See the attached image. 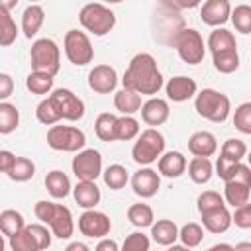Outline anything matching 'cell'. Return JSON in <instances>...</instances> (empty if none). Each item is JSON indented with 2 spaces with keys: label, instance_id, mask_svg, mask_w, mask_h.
<instances>
[{
  "label": "cell",
  "instance_id": "f1b7e54d",
  "mask_svg": "<svg viewBox=\"0 0 251 251\" xmlns=\"http://www.w3.org/2000/svg\"><path fill=\"white\" fill-rule=\"evenodd\" d=\"M214 175V165L210 159L206 157H192L188 163V176L192 178V182L196 184H204L212 178Z\"/></svg>",
  "mask_w": 251,
  "mask_h": 251
},
{
  "label": "cell",
  "instance_id": "6f0895ef",
  "mask_svg": "<svg viewBox=\"0 0 251 251\" xmlns=\"http://www.w3.org/2000/svg\"><path fill=\"white\" fill-rule=\"evenodd\" d=\"M0 251H6V241H4V235L0 233Z\"/></svg>",
  "mask_w": 251,
  "mask_h": 251
},
{
  "label": "cell",
  "instance_id": "8992f818",
  "mask_svg": "<svg viewBox=\"0 0 251 251\" xmlns=\"http://www.w3.org/2000/svg\"><path fill=\"white\" fill-rule=\"evenodd\" d=\"M80 25L96 37L110 33L116 25V14L104 4H86L78 14Z\"/></svg>",
  "mask_w": 251,
  "mask_h": 251
},
{
  "label": "cell",
  "instance_id": "2e32d148",
  "mask_svg": "<svg viewBox=\"0 0 251 251\" xmlns=\"http://www.w3.org/2000/svg\"><path fill=\"white\" fill-rule=\"evenodd\" d=\"M159 186H161V176H159L157 171H153L149 167H143V169L135 171L133 176H131V188L141 198L155 196L159 192Z\"/></svg>",
  "mask_w": 251,
  "mask_h": 251
},
{
  "label": "cell",
  "instance_id": "7c38bea8",
  "mask_svg": "<svg viewBox=\"0 0 251 251\" xmlns=\"http://www.w3.org/2000/svg\"><path fill=\"white\" fill-rule=\"evenodd\" d=\"M184 29V22L180 18V12H176L175 8L169 6V2H161L159 4V16H157V39L161 43L173 45L175 37Z\"/></svg>",
  "mask_w": 251,
  "mask_h": 251
},
{
  "label": "cell",
  "instance_id": "4fadbf2b",
  "mask_svg": "<svg viewBox=\"0 0 251 251\" xmlns=\"http://www.w3.org/2000/svg\"><path fill=\"white\" fill-rule=\"evenodd\" d=\"M71 167L78 180L94 182L102 175V155L96 149H82L76 153Z\"/></svg>",
  "mask_w": 251,
  "mask_h": 251
},
{
  "label": "cell",
  "instance_id": "1f68e13d",
  "mask_svg": "<svg viewBox=\"0 0 251 251\" xmlns=\"http://www.w3.org/2000/svg\"><path fill=\"white\" fill-rule=\"evenodd\" d=\"M116 118L110 112H102L98 114L96 122H94V131L98 135V139L102 141H116Z\"/></svg>",
  "mask_w": 251,
  "mask_h": 251
},
{
  "label": "cell",
  "instance_id": "ee69618b",
  "mask_svg": "<svg viewBox=\"0 0 251 251\" xmlns=\"http://www.w3.org/2000/svg\"><path fill=\"white\" fill-rule=\"evenodd\" d=\"M233 126L235 129H239L243 135L251 133V102H243L235 108L233 114Z\"/></svg>",
  "mask_w": 251,
  "mask_h": 251
},
{
  "label": "cell",
  "instance_id": "c3c4849f",
  "mask_svg": "<svg viewBox=\"0 0 251 251\" xmlns=\"http://www.w3.org/2000/svg\"><path fill=\"white\" fill-rule=\"evenodd\" d=\"M231 224H235L241 229H249L251 227V204H243V206L235 208V212L231 216Z\"/></svg>",
  "mask_w": 251,
  "mask_h": 251
},
{
  "label": "cell",
  "instance_id": "8fae6325",
  "mask_svg": "<svg viewBox=\"0 0 251 251\" xmlns=\"http://www.w3.org/2000/svg\"><path fill=\"white\" fill-rule=\"evenodd\" d=\"M63 49H65L67 59L76 67H84L94 59V49H92L88 35L84 31H78V29L67 31L65 41H63Z\"/></svg>",
  "mask_w": 251,
  "mask_h": 251
},
{
  "label": "cell",
  "instance_id": "74e56055",
  "mask_svg": "<svg viewBox=\"0 0 251 251\" xmlns=\"http://www.w3.org/2000/svg\"><path fill=\"white\" fill-rule=\"evenodd\" d=\"M33 175H35V165L27 157H16V161L8 173V176L16 182H25V180L33 178Z\"/></svg>",
  "mask_w": 251,
  "mask_h": 251
},
{
  "label": "cell",
  "instance_id": "4dcf8cb0",
  "mask_svg": "<svg viewBox=\"0 0 251 251\" xmlns=\"http://www.w3.org/2000/svg\"><path fill=\"white\" fill-rule=\"evenodd\" d=\"M18 37V27L12 18V14L2 6L0 2V47H8L16 41Z\"/></svg>",
  "mask_w": 251,
  "mask_h": 251
},
{
  "label": "cell",
  "instance_id": "f5cc1de1",
  "mask_svg": "<svg viewBox=\"0 0 251 251\" xmlns=\"http://www.w3.org/2000/svg\"><path fill=\"white\" fill-rule=\"evenodd\" d=\"M65 251H90V249H88V245H84L82 241H73V243H69V245L65 247Z\"/></svg>",
  "mask_w": 251,
  "mask_h": 251
},
{
  "label": "cell",
  "instance_id": "ab89813d",
  "mask_svg": "<svg viewBox=\"0 0 251 251\" xmlns=\"http://www.w3.org/2000/svg\"><path fill=\"white\" fill-rule=\"evenodd\" d=\"M102 175H104V182H106V186H110L112 190H120V188H124V186L127 184V180H129L126 167H124V165H118V163L110 165Z\"/></svg>",
  "mask_w": 251,
  "mask_h": 251
},
{
  "label": "cell",
  "instance_id": "ba28073f",
  "mask_svg": "<svg viewBox=\"0 0 251 251\" xmlns=\"http://www.w3.org/2000/svg\"><path fill=\"white\" fill-rule=\"evenodd\" d=\"M47 145L55 151L75 153L82 151L86 145V135L75 126H51L47 129Z\"/></svg>",
  "mask_w": 251,
  "mask_h": 251
},
{
  "label": "cell",
  "instance_id": "ffe728a7",
  "mask_svg": "<svg viewBox=\"0 0 251 251\" xmlns=\"http://www.w3.org/2000/svg\"><path fill=\"white\" fill-rule=\"evenodd\" d=\"M159 175L167 178H178L186 171V157L180 151H169L159 157Z\"/></svg>",
  "mask_w": 251,
  "mask_h": 251
},
{
  "label": "cell",
  "instance_id": "f546056e",
  "mask_svg": "<svg viewBox=\"0 0 251 251\" xmlns=\"http://www.w3.org/2000/svg\"><path fill=\"white\" fill-rule=\"evenodd\" d=\"M249 190H251L249 184L229 180V182H226V186H224V198H226V202L231 204L233 208H239V206H243V204H249Z\"/></svg>",
  "mask_w": 251,
  "mask_h": 251
},
{
  "label": "cell",
  "instance_id": "7402d4cb",
  "mask_svg": "<svg viewBox=\"0 0 251 251\" xmlns=\"http://www.w3.org/2000/svg\"><path fill=\"white\" fill-rule=\"evenodd\" d=\"M188 151L194 157H212L218 151V141L210 131H196L188 139Z\"/></svg>",
  "mask_w": 251,
  "mask_h": 251
},
{
  "label": "cell",
  "instance_id": "816d5d0a",
  "mask_svg": "<svg viewBox=\"0 0 251 251\" xmlns=\"http://www.w3.org/2000/svg\"><path fill=\"white\" fill-rule=\"evenodd\" d=\"M94 251H120V247H118V243H116L114 239L102 237V239L98 241V245L94 247Z\"/></svg>",
  "mask_w": 251,
  "mask_h": 251
},
{
  "label": "cell",
  "instance_id": "277c9868",
  "mask_svg": "<svg viewBox=\"0 0 251 251\" xmlns=\"http://www.w3.org/2000/svg\"><path fill=\"white\" fill-rule=\"evenodd\" d=\"M194 108H196L198 116H202V118H206L214 124H222V122L227 120L231 104H229V98L224 92L214 90V88H204V90L196 92Z\"/></svg>",
  "mask_w": 251,
  "mask_h": 251
},
{
  "label": "cell",
  "instance_id": "8d00e7d4",
  "mask_svg": "<svg viewBox=\"0 0 251 251\" xmlns=\"http://www.w3.org/2000/svg\"><path fill=\"white\" fill-rule=\"evenodd\" d=\"M20 124V112L10 102H0V133L8 135L12 133Z\"/></svg>",
  "mask_w": 251,
  "mask_h": 251
},
{
  "label": "cell",
  "instance_id": "83f0119b",
  "mask_svg": "<svg viewBox=\"0 0 251 251\" xmlns=\"http://www.w3.org/2000/svg\"><path fill=\"white\" fill-rule=\"evenodd\" d=\"M45 188L53 198H65L71 192V180L63 171H51L45 175Z\"/></svg>",
  "mask_w": 251,
  "mask_h": 251
},
{
  "label": "cell",
  "instance_id": "7dc6e473",
  "mask_svg": "<svg viewBox=\"0 0 251 251\" xmlns=\"http://www.w3.org/2000/svg\"><path fill=\"white\" fill-rule=\"evenodd\" d=\"M237 165L239 163H235V161H229V159H226V157H218V161H216V175L224 180V182H229V180H233V175H235V171H237Z\"/></svg>",
  "mask_w": 251,
  "mask_h": 251
},
{
  "label": "cell",
  "instance_id": "681fc988",
  "mask_svg": "<svg viewBox=\"0 0 251 251\" xmlns=\"http://www.w3.org/2000/svg\"><path fill=\"white\" fill-rule=\"evenodd\" d=\"M14 92V78L8 73H0V100L10 98Z\"/></svg>",
  "mask_w": 251,
  "mask_h": 251
},
{
  "label": "cell",
  "instance_id": "603a6c76",
  "mask_svg": "<svg viewBox=\"0 0 251 251\" xmlns=\"http://www.w3.org/2000/svg\"><path fill=\"white\" fill-rule=\"evenodd\" d=\"M200 216H202L204 227H206L210 233H224V231H227L229 226H231V214L227 212L226 206L214 208V210L204 212V214H200Z\"/></svg>",
  "mask_w": 251,
  "mask_h": 251
},
{
  "label": "cell",
  "instance_id": "d6a6232c",
  "mask_svg": "<svg viewBox=\"0 0 251 251\" xmlns=\"http://www.w3.org/2000/svg\"><path fill=\"white\" fill-rule=\"evenodd\" d=\"M25 227V222H24V216L16 210H4L0 214V233L2 235H16L18 231H22Z\"/></svg>",
  "mask_w": 251,
  "mask_h": 251
},
{
  "label": "cell",
  "instance_id": "5b68a950",
  "mask_svg": "<svg viewBox=\"0 0 251 251\" xmlns=\"http://www.w3.org/2000/svg\"><path fill=\"white\" fill-rule=\"evenodd\" d=\"M29 59H31V69L37 73H47L55 76L61 69V49L49 37H41L31 43Z\"/></svg>",
  "mask_w": 251,
  "mask_h": 251
},
{
  "label": "cell",
  "instance_id": "9f6ffc18",
  "mask_svg": "<svg viewBox=\"0 0 251 251\" xmlns=\"http://www.w3.org/2000/svg\"><path fill=\"white\" fill-rule=\"evenodd\" d=\"M167 251H190L188 247H184V245H169V249Z\"/></svg>",
  "mask_w": 251,
  "mask_h": 251
},
{
  "label": "cell",
  "instance_id": "d590c367",
  "mask_svg": "<svg viewBox=\"0 0 251 251\" xmlns=\"http://www.w3.org/2000/svg\"><path fill=\"white\" fill-rule=\"evenodd\" d=\"M53 76L47 75V73H37V71H31L25 78V86L31 94H49L53 90Z\"/></svg>",
  "mask_w": 251,
  "mask_h": 251
},
{
  "label": "cell",
  "instance_id": "db71d44e",
  "mask_svg": "<svg viewBox=\"0 0 251 251\" xmlns=\"http://www.w3.org/2000/svg\"><path fill=\"white\" fill-rule=\"evenodd\" d=\"M206 251H233V245H229V243H216V245H212Z\"/></svg>",
  "mask_w": 251,
  "mask_h": 251
},
{
  "label": "cell",
  "instance_id": "9c48e42d",
  "mask_svg": "<svg viewBox=\"0 0 251 251\" xmlns=\"http://www.w3.org/2000/svg\"><path fill=\"white\" fill-rule=\"evenodd\" d=\"M51 245V233L43 224H29L10 237L12 251H45Z\"/></svg>",
  "mask_w": 251,
  "mask_h": 251
},
{
  "label": "cell",
  "instance_id": "f907efd6",
  "mask_svg": "<svg viewBox=\"0 0 251 251\" xmlns=\"http://www.w3.org/2000/svg\"><path fill=\"white\" fill-rule=\"evenodd\" d=\"M14 161H16V155L12 153V151H0V173H10V169H12V165H14Z\"/></svg>",
  "mask_w": 251,
  "mask_h": 251
},
{
  "label": "cell",
  "instance_id": "3957f363",
  "mask_svg": "<svg viewBox=\"0 0 251 251\" xmlns=\"http://www.w3.org/2000/svg\"><path fill=\"white\" fill-rule=\"evenodd\" d=\"M35 216L41 224H47L53 231V235H57L59 239H69L75 231V224H73V214L67 206L63 204H55L49 200H39L35 204Z\"/></svg>",
  "mask_w": 251,
  "mask_h": 251
},
{
  "label": "cell",
  "instance_id": "6da1fadb",
  "mask_svg": "<svg viewBox=\"0 0 251 251\" xmlns=\"http://www.w3.org/2000/svg\"><path fill=\"white\" fill-rule=\"evenodd\" d=\"M35 116L45 126H55L59 120L76 122L84 116V102L69 88H55L37 104Z\"/></svg>",
  "mask_w": 251,
  "mask_h": 251
},
{
  "label": "cell",
  "instance_id": "f6af8a7d",
  "mask_svg": "<svg viewBox=\"0 0 251 251\" xmlns=\"http://www.w3.org/2000/svg\"><path fill=\"white\" fill-rule=\"evenodd\" d=\"M220 206H226V204H224L222 194L216 192V190H204V192L198 196V200H196V208H198L200 214L210 212V210L220 208Z\"/></svg>",
  "mask_w": 251,
  "mask_h": 251
},
{
  "label": "cell",
  "instance_id": "9a60e30c",
  "mask_svg": "<svg viewBox=\"0 0 251 251\" xmlns=\"http://www.w3.org/2000/svg\"><path fill=\"white\" fill-rule=\"evenodd\" d=\"M118 84V73L110 65H96L88 73V86L98 94H110L114 92Z\"/></svg>",
  "mask_w": 251,
  "mask_h": 251
},
{
  "label": "cell",
  "instance_id": "7bdbcfd3",
  "mask_svg": "<svg viewBox=\"0 0 251 251\" xmlns=\"http://www.w3.org/2000/svg\"><path fill=\"white\" fill-rule=\"evenodd\" d=\"M245 153H247L245 141L233 139V137L231 139H226L224 145H222V149H220V155L222 157H226L229 161H235V163H241V159L245 157Z\"/></svg>",
  "mask_w": 251,
  "mask_h": 251
},
{
  "label": "cell",
  "instance_id": "d4e9b609",
  "mask_svg": "<svg viewBox=\"0 0 251 251\" xmlns=\"http://www.w3.org/2000/svg\"><path fill=\"white\" fill-rule=\"evenodd\" d=\"M114 106L120 114L124 116H133L135 112H139L141 108V96L133 90H127V88H122L114 94Z\"/></svg>",
  "mask_w": 251,
  "mask_h": 251
},
{
  "label": "cell",
  "instance_id": "11a10c76",
  "mask_svg": "<svg viewBox=\"0 0 251 251\" xmlns=\"http://www.w3.org/2000/svg\"><path fill=\"white\" fill-rule=\"evenodd\" d=\"M233 251H251V243L249 241H241L233 247Z\"/></svg>",
  "mask_w": 251,
  "mask_h": 251
},
{
  "label": "cell",
  "instance_id": "7a4b0ae2",
  "mask_svg": "<svg viewBox=\"0 0 251 251\" xmlns=\"http://www.w3.org/2000/svg\"><path fill=\"white\" fill-rule=\"evenodd\" d=\"M122 84H124V88L133 90L139 96L141 94H147V96L157 94L163 88V75L157 67L155 57L149 53H137L129 61V65L124 73Z\"/></svg>",
  "mask_w": 251,
  "mask_h": 251
},
{
  "label": "cell",
  "instance_id": "f35d334b",
  "mask_svg": "<svg viewBox=\"0 0 251 251\" xmlns=\"http://www.w3.org/2000/svg\"><path fill=\"white\" fill-rule=\"evenodd\" d=\"M127 220L135 226V227H149L153 226V210L147 204H131L127 210Z\"/></svg>",
  "mask_w": 251,
  "mask_h": 251
},
{
  "label": "cell",
  "instance_id": "bcb514c9",
  "mask_svg": "<svg viewBox=\"0 0 251 251\" xmlns=\"http://www.w3.org/2000/svg\"><path fill=\"white\" fill-rule=\"evenodd\" d=\"M120 251H149V237L141 231H133L124 239Z\"/></svg>",
  "mask_w": 251,
  "mask_h": 251
},
{
  "label": "cell",
  "instance_id": "5bb4252c",
  "mask_svg": "<svg viewBox=\"0 0 251 251\" xmlns=\"http://www.w3.org/2000/svg\"><path fill=\"white\" fill-rule=\"evenodd\" d=\"M78 229L82 235L92 237V239H102L110 233L112 229V220L98 210H84L82 216L78 218Z\"/></svg>",
  "mask_w": 251,
  "mask_h": 251
},
{
  "label": "cell",
  "instance_id": "ac0fdd59",
  "mask_svg": "<svg viewBox=\"0 0 251 251\" xmlns=\"http://www.w3.org/2000/svg\"><path fill=\"white\" fill-rule=\"evenodd\" d=\"M196 90H198V86H196L194 78L182 76V75L169 78V82L165 84L167 98L173 100V102H186L192 96H196Z\"/></svg>",
  "mask_w": 251,
  "mask_h": 251
},
{
  "label": "cell",
  "instance_id": "60d3db41",
  "mask_svg": "<svg viewBox=\"0 0 251 251\" xmlns=\"http://www.w3.org/2000/svg\"><path fill=\"white\" fill-rule=\"evenodd\" d=\"M178 237H180V241H182L184 247L192 249V247H196V245L202 243V239H204V229H202L200 224L188 222V224H184V226L178 229Z\"/></svg>",
  "mask_w": 251,
  "mask_h": 251
},
{
  "label": "cell",
  "instance_id": "4316f807",
  "mask_svg": "<svg viewBox=\"0 0 251 251\" xmlns=\"http://www.w3.org/2000/svg\"><path fill=\"white\" fill-rule=\"evenodd\" d=\"M208 49L212 51V55L222 53V51H227V49H237L235 35L229 29H226V27H216L208 35Z\"/></svg>",
  "mask_w": 251,
  "mask_h": 251
},
{
  "label": "cell",
  "instance_id": "cb8c5ba5",
  "mask_svg": "<svg viewBox=\"0 0 251 251\" xmlns=\"http://www.w3.org/2000/svg\"><path fill=\"white\" fill-rule=\"evenodd\" d=\"M43 18H45V12L37 4H29L24 10V14H22V31L27 39H31L39 31V27L43 24Z\"/></svg>",
  "mask_w": 251,
  "mask_h": 251
},
{
  "label": "cell",
  "instance_id": "44dd1931",
  "mask_svg": "<svg viewBox=\"0 0 251 251\" xmlns=\"http://www.w3.org/2000/svg\"><path fill=\"white\" fill-rule=\"evenodd\" d=\"M73 196H75V202L84 208V210H94L96 204L100 202V188L96 186V182H90V180H78L76 186L73 188Z\"/></svg>",
  "mask_w": 251,
  "mask_h": 251
},
{
  "label": "cell",
  "instance_id": "52a82bcc",
  "mask_svg": "<svg viewBox=\"0 0 251 251\" xmlns=\"http://www.w3.org/2000/svg\"><path fill=\"white\" fill-rule=\"evenodd\" d=\"M165 151V137L155 127H147L137 135V141L133 143L131 157L137 165H151L159 161V157Z\"/></svg>",
  "mask_w": 251,
  "mask_h": 251
},
{
  "label": "cell",
  "instance_id": "836d02e7",
  "mask_svg": "<svg viewBox=\"0 0 251 251\" xmlns=\"http://www.w3.org/2000/svg\"><path fill=\"white\" fill-rule=\"evenodd\" d=\"M212 61H214V69L218 73H224V75H229V73L239 69V53H237V49H227V51L216 53V55H212Z\"/></svg>",
  "mask_w": 251,
  "mask_h": 251
},
{
  "label": "cell",
  "instance_id": "b9f144b4",
  "mask_svg": "<svg viewBox=\"0 0 251 251\" xmlns=\"http://www.w3.org/2000/svg\"><path fill=\"white\" fill-rule=\"evenodd\" d=\"M229 20L233 22L235 29L243 35L251 33V8L247 4H239L229 12Z\"/></svg>",
  "mask_w": 251,
  "mask_h": 251
},
{
  "label": "cell",
  "instance_id": "30bf717a",
  "mask_svg": "<svg viewBox=\"0 0 251 251\" xmlns=\"http://www.w3.org/2000/svg\"><path fill=\"white\" fill-rule=\"evenodd\" d=\"M173 47L176 49L178 57L188 63V65H198L204 61L206 55V47H204V39L202 35L192 29V27H184L173 41Z\"/></svg>",
  "mask_w": 251,
  "mask_h": 251
},
{
  "label": "cell",
  "instance_id": "d6986e66",
  "mask_svg": "<svg viewBox=\"0 0 251 251\" xmlns=\"http://www.w3.org/2000/svg\"><path fill=\"white\" fill-rule=\"evenodd\" d=\"M139 112H141V120L147 126H161L169 120V114H171L167 100L155 98V96H151L145 104H141Z\"/></svg>",
  "mask_w": 251,
  "mask_h": 251
},
{
  "label": "cell",
  "instance_id": "e575fe53",
  "mask_svg": "<svg viewBox=\"0 0 251 251\" xmlns=\"http://www.w3.org/2000/svg\"><path fill=\"white\" fill-rule=\"evenodd\" d=\"M139 135V122L133 116L116 118V141H131Z\"/></svg>",
  "mask_w": 251,
  "mask_h": 251
},
{
  "label": "cell",
  "instance_id": "e0dca14e",
  "mask_svg": "<svg viewBox=\"0 0 251 251\" xmlns=\"http://www.w3.org/2000/svg\"><path fill=\"white\" fill-rule=\"evenodd\" d=\"M229 12H231V4L227 0H208L200 8V20L206 25L218 27L229 20Z\"/></svg>",
  "mask_w": 251,
  "mask_h": 251
},
{
  "label": "cell",
  "instance_id": "484cf974",
  "mask_svg": "<svg viewBox=\"0 0 251 251\" xmlns=\"http://www.w3.org/2000/svg\"><path fill=\"white\" fill-rule=\"evenodd\" d=\"M151 235L159 245H175L178 239V227L173 220H157L151 226Z\"/></svg>",
  "mask_w": 251,
  "mask_h": 251
}]
</instances>
